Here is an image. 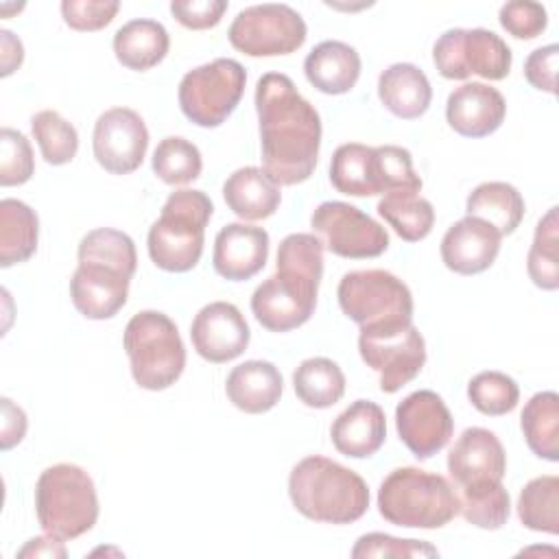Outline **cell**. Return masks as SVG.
<instances>
[{"mask_svg":"<svg viewBox=\"0 0 559 559\" xmlns=\"http://www.w3.org/2000/svg\"><path fill=\"white\" fill-rule=\"evenodd\" d=\"M35 513L44 533L74 539L98 520V496L92 476L74 463L46 467L35 483Z\"/></svg>","mask_w":559,"mask_h":559,"instance_id":"obj_6","label":"cell"},{"mask_svg":"<svg viewBox=\"0 0 559 559\" xmlns=\"http://www.w3.org/2000/svg\"><path fill=\"white\" fill-rule=\"evenodd\" d=\"M79 264H105L122 271L127 277H133L138 266L135 242L129 234L114 227H98L87 231L76 251Z\"/></svg>","mask_w":559,"mask_h":559,"instance_id":"obj_34","label":"cell"},{"mask_svg":"<svg viewBox=\"0 0 559 559\" xmlns=\"http://www.w3.org/2000/svg\"><path fill=\"white\" fill-rule=\"evenodd\" d=\"M380 515L404 528H441L459 513L454 485L419 467L393 469L378 489Z\"/></svg>","mask_w":559,"mask_h":559,"instance_id":"obj_5","label":"cell"},{"mask_svg":"<svg viewBox=\"0 0 559 559\" xmlns=\"http://www.w3.org/2000/svg\"><path fill=\"white\" fill-rule=\"evenodd\" d=\"M467 400L478 413L500 417L518 406L520 386L502 371H480L467 384Z\"/></svg>","mask_w":559,"mask_h":559,"instance_id":"obj_39","label":"cell"},{"mask_svg":"<svg viewBox=\"0 0 559 559\" xmlns=\"http://www.w3.org/2000/svg\"><path fill=\"white\" fill-rule=\"evenodd\" d=\"M212 214L214 205L203 190L181 188L170 192L146 236L151 262L168 273L194 269L203 253L205 227Z\"/></svg>","mask_w":559,"mask_h":559,"instance_id":"obj_4","label":"cell"},{"mask_svg":"<svg viewBox=\"0 0 559 559\" xmlns=\"http://www.w3.org/2000/svg\"><path fill=\"white\" fill-rule=\"evenodd\" d=\"M68 550L63 546V539L55 535H41L26 542V546L17 552V557H66Z\"/></svg>","mask_w":559,"mask_h":559,"instance_id":"obj_49","label":"cell"},{"mask_svg":"<svg viewBox=\"0 0 559 559\" xmlns=\"http://www.w3.org/2000/svg\"><path fill=\"white\" fill-rule=\"evenodd\" d=\"M282 391V373L269 360H245L229 371L225 382L227 400L249 415L271 411L280 402Z\"/></svg>","mask_w":559,"mask_h":559,"instance_id":"obj_23","label":"cell"},{"mask_svg":"<svg viewBox=\"0 0 559 559\" xmlns=\"http://www.w3.org/2000/svg\"><path fill=\"white\" fill-rule=\"evenodd\" d=\"M520 522L537 533H559V478L555 474L528 480L518 498Z\"/></svg>","mask_w":559,"mask_h":559,"instance_id":"obj_35","label":"cell"},{"mask_svg":"<svg viewBox=\"0 0 559 559\" xmlns=\"http://www.w3.org/2000/svg\"><path fill=\"white\" fill-rule=\"evenodd\" d=\"M288 496L304 518L323 524H352L369 509L367 483L354 469L319 454L290 469Z\"/></svg>","mask_w":559,"mask_h":559,"instance_id":"obj_3","label":"cell"},{"mask_svg":"<svg viewBox=\"0 0 559 559\" xmlns=\"http://www.w3.org/2000/svg\"><path fill=\"white\" fill-rule=\"evenodd\" d=\"M352 557H439V550L421 539H400L386 533H367L356 539Z\"/></svg>","mask_w":559,"mask_h":559,"instance_id":"obj_42","label":"cell"},{"mask_svg":"<svg viewBox=\"0 0 559 559\" xmlns=\"http://www.w3.org/2000/svg\"><path fill=\"white\" fill-rule=\"evenodd\" d=\"M0 404H2V437H0V448L7 452V450H11L13 445H17V443L24 439L28 421H26V413H24L17 404H13V400L2 397Z\"/></svg>","mask_w":559,"mask_h":559,"instance_id":"obj_47","label":"cell"},{"mask_svg":"<svg viewBox=\"0 0 559 559\" xmlns=\"http://www.w3.org/2000/svg\"><path fill=\"white\" fill-rule=\"evenodd\" d=\"M378 214L406 242L424 240L435 225V207L415 190H391L378 201Z\"/></svg>","mask_w":559,"mask_h":559,"instance_id":"obj_32","label":"cell"},{"mask_svg":"<svg viewBox=\"0 0 559 559\" xmlns=\"http://www.w3.org/2000/svg\"><path fill=\"white\" fill-rule=\"evenodd\" d=\"M293 389L308 408H330L345 393V373L325 356L306 358L293 371Z\"/></svg>","mask_w":559,"mask_h":559,"instance_id":"obj_33","label":"cell"},{"mask_svg":"<svg viewBox=\"0 0 559 559\" xmlns=\"http://www.w3.org/2000/svg\"><path fill=\"white\" fill-rule=\"evenodd\" d=\"M520 428L535 456L559 461V395L555 391H539L524 404Z\"/></svg>","mask_w":559,"mask_h":559,"instance_id":"obj_31","label":"cell"},{"mask_svg":"<svg viewBox=\"0 0 559 559\" xmlns=\"http://www.w3.org/2000/svg\"><path fill=\"white\" fill-rule=\"evenodd\" d=\"M557 57H559L557 44L542 46L526 57L524 76L535 90L546 94L557 92Z\"/></svg>","mask_w":559,"mask_h":559,"instance_id":"obj_46","label":"cell"},{"mask_svg":"<svg viewBox=\"0 0 559 559\" xmlns=\"http://www.w3.org/2000/svg\"><path fill=\"white\" fill-rule=\"evenodd\" d=\"M31 133L41 151L46 164L63 166L74 159L79 151V133L59 111L44 109L31 118Z\"/></svg>","mask_w":559,"mask_h":559,"instance_id":"obj_38","label":"cell"},{"mask_svg":"<svg viewBox=\"0 0 559 559\" xmlns=\"http://www.w3.org/2000/svg\"><path fill=\"white\" fill-rule=\"evenodd\" d=\"M338 306L358 328L413 323L411 288L382 269L349 271L338 282Z\"/></svg>","mask_w":559,"mask_h":559,"instance_id":"obj_8","label":"cell"},{"mask_svg":"<svg viewBox=\"0 0 559 559\" xmlns=\"http://www.w3.org/2000/svg\"><path fill=\"white\" fill-rule=\"evenodd\" d=\"M465 212L467 216L489 223L500 236H509L524 218V199L518 188L507 181H485L469 192Z\"/></svg>","mask_w":559,"mask_h":559,"instance_id":"obj_29","label":"cell"},{"mask_svg":"<svg viewBox=\"0 0 559 559\" xmlns=\"http://www.w3.org/2000/svg\"><path fill=\"white\" fill-rule=\"evenodd\" d=\"M507 116L504 96L487 83H463L445 103V120L463 138H485L500 129Z\"/></svg>","mask_w":559,"mask_h":559,"instance_id":"obj_20","label":"cell"},{"mask_svg":"<svg viewBox=\"0 0 559 559\" xmlns=\"http://www.w3.org/2000/svg\"><path fill=\"white\" fill-rule=\"evenodd\" d=\"M170 48V37L164 24L148 17H138L122 24L114 35V55L129 70L146 72L164 61Z\"/></svg>","mask_w":559,"mask_h":559,"instance_id":"obj_28","label":"cell"},{"mask_svg":"<svg viewBox=\"0 0 559 559\" xmlns=\"http://www.w3.org/2000/svg\"><path fill=\"white\" fill-rule=\"evenodd\" d=\"M358 352L378 373L382 393H395L419 376L426 365V341L413 323L360 328Z\"/></svg>","mask_w":559,"mask_h":559,"instance_id":"obj_11","label":"cell"},{"mask_svg":"<svg viewBox=\"0 0 559 559\" xmlns=\"http://www.w3.org/2000/svg\"><path fill=\"white\" fill-rule=\"evenodd\" d=\"M194 352L214 365L238 358L251 341L242 312L229 301H212L203 306L190 325Z\"/></svg>","mask_w":559,"mask_h":559,"instance_id":"obj_17","label":"cell"},{"mask_svg":"<svg viewBox=\"0 0 559 559\" xmlns=\"http://www.w3.org/2000/svg\"><path fill=\"white\" fill-rule=\"evenodd\" d=\"M308 28L304 17L288 4H253L234 17L227 37L229 44L247 57H280L299 50Z\"/></svg>","mask_w":559,"mask_h":559,"instance_id":"obj_12","label":"cell"},{"mask_svg":"<svg viewBox=\"0 0 559 559\" xmlns=\"http://www.w3.org/2000/svg\"><path fill=\"white\" fill-rule=\"evenodd\" d=\"M432 63L443 79L465 81L478 74L502 81L513 63L507 41L487 28H450L432 46Z\"/></svg>","mask_w":559,"mask_h":559,"instance_id":"obj_10","label":"cell"},{"mask_svg":"<svg viewBox=\"0 0 559 559\" xmlns=\"http://www.w3.org/2000/svg\"><path fill=\"white\" fill-rule=\"evenodd\" d=\"M118 0H63L61 15L63 22L81 33H92L105 28L118 13Z\"/></svg>","mask_w":559,"mask_h":559,"instance_id":"obj_44","label":"cell"},{"mask_svg":"<svg viewBox=\"0 0 559 559\" xmlns=\"http://www.w3.org/2000/svg\"><path fill=\"white\" fill-rule=\"evenodd\" d=\"M456 498H459V513L465 518V522H469L476 528L498 531L509 520L511 498L502 483L487 489H478V491L456 493Z\"/></svg>","mask_w":559,"mask_h":559,"instance_id":"obj_40","label":"cell"},{"mask_svg":"<svg viewBox=\"0 0 559 559\" xmlns=\"http://www.w3.org/2000/svg\"><path fill=\"white\" fill-rule=\"evenodd\" d=\"M310 225L323 247L338 258H378L389 249L386 229L356 205L343 201H323L317 205Z\"/></svg>","mask_w":559,"mask_h":559,"instance_id":"obj_13","label":"cell"},{"mask_svg":"<svg viewBox=\"0 0 559 559\" xmlns=\"http://www.w3.org/2000/svg\"><path fill=\"white\" fill-rule=\"evenodd\" d=\"M35 173L31 142L24 133L4 127L0 131V186H22Z\"/></svg>","mask_w":559,"mask_h":559,"instance_id":"obj_41","label":"cell"},{"mask_svg":"<svg viewBox=\"0 0 559 559\" xmlns=\"http://www.w3.org/2000/svg\"><path fill=\"white\" fill-rule=\"evenodd\" d=\"M395 428L413 456L426 461L450 443L454 419L439 393L419 389L397 404Z\"/></svg>","mask_w":559,"mask_h":559,"instance_id":"obj_15","label":"cell"},{"mask_svg":"<svg viewBox=\"0 0 559 559\" xmlns=\"http://www.w3.org/2000/svg\"><path fill=\"white\" fill-rule=\"evenodd\" d=\"M330 181L347 197L384 194L382 168L376 146L360 142L341 144L330 159Z\"/></svg>","mask_w":559,"mask_h":559,"instance_id":"obj_25","label":"cell"},{"mask_svg":"<svg viewBox=\"0 0 559 559\" xmlns=\"http://www.w3.org/2000/svg\"><path fill=\"white\" fill-rule=\"evenodd\" d=\"M269 258V234L247 223H227L214 238V271L229 282H245L260 273Z\"/></svg>","mask_w":559,"mask_h":559,"instance_id":"obj_19","label":"cell"},{"mask_svg":"<svg viewBox=\"0 0 559 559\" xmlns=\"http://www.w3.org/2000/svg\"><path fill=\"white\" fill-rule=\"evenodd\" d=\"M502 236L476 216H463L441 238V260L459 275H476L487 271L500 253Z\"/></svg>","mask_w":559,"mask_h":559,"instance_id":"obj_18","label":"cell"},{"mask_svg":"<svg viewBox=\"0 0 559 559\" xmlns=\"http://www.w3.org/2000/svg\"><path fill=\"white\" fill-rule=\"evenodd\" d=\"M151 168L168 186L190 183L199 179L203 170L201 151L181 135H168L155 146Z\"/></svg>","mask_w":559,"mask_h":559,"instance_id":"obj_37","label":"cell"},{"mask_svg":"<svg viewBox=\"0 0 559 559\" xmlns=\"http://www.w3.org/2000/svg\"><path fill=\"white\" fill-rule=\"evenodd\" d=\"M227 207L242 221H264L273 216L282 203L280 186L258 166L234 170L223 183Z\"/></svg>","mask_w":559,"mask_h":559,"instance_id":"obj_27","label":"cell"},{"mask_svg":"<svg viewBox=\"0 0 559 559\" xmlns=\"http://www.w3.org/2000/svg\"><path fill=\"white\" fill-rule=\"evenodd\" d=\"M131 376L140 389L164 391L173 386L186 367V347L175 321L159 310L133 314L122 336Z\"/></svg>","mask_w":559,"mask_h":559,"instance_id":"obj_7","label":"cell"},{"mask_svg":"<svg viewBox=\"0 0 559 559\" xmlns=\"http://www.w3.org/2000/svg\"><path fill=\"white\" fill-rule=\"evenodd\" d=\"M275 273L251 295V312L269 332L304 325L314 308L323 277V242L314 234H288L277 247Z\"/></svg>","mask_w":559,"mask_h":559,"instance_id":"obj_2","label":"cell"},{"mask_svg":"<svg viewBox=\"0 0 559 559\" xmlns=\"http://www.w3.org/2000/svg\"><path fill=\"white\" fill-rule=\"evenodd\" d=\"M378 98L395 118L415 120L428 111L432 87L415 63H393L378 76Z\"/></svg>","mask_w":559,"mask_h":559,"instance_id":"obj_26","label":"cell"},{"mask_svg":"<svg viewBox=\"0 0 559 559\" xmlns=\"http://www.w3.org/2000/svg\"><path fill=\"white\" fill-rule=\"evenodd\" d=\"M500 26L515 39H535L548 26V13L539 2L511 0L500 7Z\"/></svg>","mask_w":559,"mask_h":559,"instance_id":"obj_43","label":"cell"},{"mask_svg":"<svg viewBox=\"0 0 559 559\" xmlns=\"http://www.w3.org/2000/svg\"><path fill=\"white\" fill-rule=\"evenodd\" d=\"M448 472L456 493L478 491L502 483L507 454L500 439L480 426L465 428L448 452Z\"/></svg>","mask_w":559,"mask_h":559,"instance_id":"obj_16","label":"cell"},{"mask_svg":"<svg viewBox=\"0 0 559 559\" xmlns=\"http://www.w3.org/2000/svg\"><path fill=\"white\" fill-rule=\"evenodd\" d=\"M39 218L31 205L17 199L0 201V266L26 262L37 251Z\"/></svg>","mask_w":559,"mask_h":559,"instance_id":"obj_30","label":"cell"},{"mask_svg":"<svg viewBox=\"0 0 559 559\" xmlns=\"http://www.w3.org/2000/svg\"><path fill=\"white\" fill-rule=\"evenodd\" d=\"M148 148V129L142 116L129 107H111L98 116L92 133V151L100 168L111 175H129L140 168Z\"/></svg>","mask_w":559,"mask_h":559,"instance_id":"obj_14","label":"cell"},{"mask_svg":"<svg viewBox=\"0 0 559 559\" xmlns=\"http://www.w3.org/2000/svg\"><path fill=\"white\" fill-rule=\"evenodd\" d=\"M332 445L349 459L373 456L386 439L384 411L371 400L352 402L330 428Z\"/></svg>","mask_w":559,"mask_h":559,"instance_id":"obj_22","label":"cell"},{"mask_svg":"<svg viewBox=\"0 0 559 559\" xmlns=\"http://www.w3.org/2000/svg\"><path fill=\"white\" fill-rule=\"evenodd\" d=\"M129 282L131 277L118 269L105 264H79L70 277V297L85 319H111L127 304Z\"/></svg>","mask_w":559,"mask_h":559,"instance_id":"obj_21","label":"cell"},{"mask_svg":"<svg viewBox=\"0 0 559 559\" xmlns=\"http://www.w3.org/2000/svg\"><path fill=\"white\" fill-rule=\"evenodd\" d=\"M360 55L354 46L328 39L317 44L304 59V74L321 94H347L360 79Z\"/></svg>","mask_w":559,"mask_h":559,"instance_id":"obj_24","label":"cell"},{"mask_svg":"<svg viewBox=\"0 0 559 559\" xmlns=\"http://www.w3.org/2000/svg\"><path fill=\"white\" fill-rule=\"evenodd\" d=\"M225 11H227L225 0H173L170 2L173 17L190 31H205L216 26Z\"/></svg>","mask_w":559,"mask_h":559,"instance_id":"obj_45","label":"cell"},{"mask_svg":"<svg viewBox=\"0 0 559 559\" xmlns=\"http://www.w3.org/2000/svg\"><path fill=\"white\" fill-rule=\"evenodd\" d=\"M245 83V68L236 59L218 57L183 74L177 90L179 107L199 127H221L238 107Z\"/></svg>","mask_w":559,"mask_h":559,"instance_id":"obj_9","label":"cell"},{"mask_svg":"<svg viewBox=\"0 0 559 559\" xmlns=\"http://www.w3.org/2000/svg\"><path fill=\"white\" fill-rule=\"evenodd\" d=\"M0 61H2V76H9L13 70H17L24 61V46L22 41L7 28L0 31Z\"/></svg>","mask_w":559,"mask_h":559,"instance_id":"obj_48","label":"cell"},{"mask_svg":"<svg viewBox=\"0 0 559 559\" xmlns=\"http://www.w3.org/2000/svg\"><path fill=\"white\" fill-rule=\"evenodd\" d=\"M262 170L277 186H297L310 179L321 151V116L306 100L290 76L266 72L255 85Z\"/></svg>","mask_w":559,"mask_h":559,"instance_id":"obj_1","label":"cell"},{"mask_svg":"<svg viewBox=\"0 0 559 559\" xmlns=\"http://www.w3.org/2000/svg\"><path fill=\"white\" fill-rule=\"evenodd\" d=\"M531 282L542 290L559 288V221L557 207H550L537 223L533 245L526 258Z\"/></svg>","mask_w":559,"mask_h":559,"instance_id":"obj_36","label":"cell"}]
</instances>
